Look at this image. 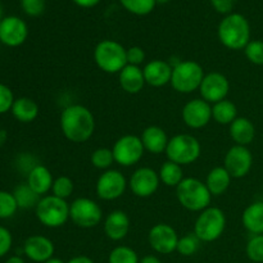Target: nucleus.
Returning a JSON list of instances; mask_svg holds the SVG:
<instances>
[{
    "label": "nucleus",
    "instance_id": "1",
    "mask_svg": "<svg viewBox=\"0 0 263 263\" xmlns=\"http://www.w3.org/2000/svg\"><path fill=\"white\" fill-rule=\"evenodd\" d=\"M62 134L74 144L86 143L95 131V118L91 110L81 104H71L64 108L59 118Z\"/></svg>",
    "mask_w": 263,
    "mask_h": 263
},
{
    "label": "nucleus",
    "instance_id": "2",
    "mask_svg": "<svg viewBox=\"0 0 263 263\" xmlns=\"http://www.w3.org/2000/svg\"><path fill=\"white\" fill-rule=\"evenodd\" d=\"M218 40L230 50L246 49L251 41V25L240 13H230L225 15L218 25Z\"/></svg>",
    "mask_w": 263,
    "mask_h": 263
},
{
    "label": "nucleus",
    "instance_id": "3",
    "mask_svg": "<svg viewBox=\"0 0 263 263\" xmlns=\"http://www.w3.org/2000/svg\"><path fill=\"white\" fill-rule=\"evenodd\" d=\"M176 197L181 207L190 212H202L212 202L205 182L197 177H185L176 187Z\"/></svg>",
    "mask_w": 263,
    "mask_h": 263
},
{
    "label": "nucleus",
    "instance_id": "4",
    "mask_svg": "<svg viewBox=\"0 0 263 263\" xmlns=\"http://www.w3.org/2000/svg\"><path fill=\"white\" fill-rule=\"evenodd\" d=\"M127 49L118 41H99L94 49V61L98 68L109 74L120 73L127 66Z\"/></svg>",
    "mask_w": 263,
    "mask_h": 263
},
{
    "label": "nucleus",
    "instance_id": "5",
    "mask_svg": "<svg viewBox=\"0 0 263 263\" xmlns=\"http://www.w3.org/2000/svg\"><path fill=\"white\" fill-rule=\"evenodd\" d=\"M204 74V69L198 62L180 61L172 69L170 85L180 94H192L195 90H199Z\"/></svg>",
    "mask_w": 263,
    "mask_h": 263
},
{
    "label": "nucleus",
    "instance_id": "6",
    "mask_svg": "<svg viewBox=\"0 0 263 263\" xmlns=\"http://www.w3.org/2000/svg\"><path fill=\"white\" fill-rule=\"evenodd\" d=\"M226 229V215L221 208L210 205L199 212L194 223V234L202 243H212L220 239Z\"/></svg>",
    "mask_w": 263,
    "mask_h": 263
},
{
    "label": "nucleus",
    "instance_id": "7",
    "mask_svg": "<svg viewBox=\"0 0 263 263\" xmlns=\"http://www.w3.org/2000/svg\"><path fill=\"white\" fill-rule=\"evenodd\" d=\"M35 213L41 225L49 229H58L69 220V204L67 200L55 195H44L35 208Z\"/></svg>",
    "mask_w": 263,
    "mask_h": 263
},
{
    "label": "nucleus",
    "instance_id": "8",
    "mask_svg": "<svg viewBox=\"0 0 263 263\" xmlns=\"http://www.w3.org/2000/svg\"><path fill=\"white\" fill-rule=\"evenodd\" d=\"M164 153L168 161L180 166H189L198 161L202 153V145L195 136L189 134H177L168 140Z\"/></svg>",
    "mask_w": 263,
    "mask_h": 263
},
{
    "label": "nucleus",
    "instance_id": "9",
    "mask_svg": "<svg viewBox=\"0 0 263 263\" xmlns=\"http://www.w3.org/2000/svg\"><path fill=\"white\" fill-rule=\"evenodd\" d=\"M69 220L81 229H94L102 222L103 210L90 198H77L69 204Z\"/></svg>",
    "mask_w": 263,
    "mask_h": 263
},
{
    "label": "nucleus",
    "instance_id": "10",
    "mask_svg": "<svg viewBox=\"0 0 263 263\" xmlns=\"http://www.w3.org/2000/svg\"><path fill=\"white\" fill-rule=\"evenodd\" d=\"M112 152L115 157V163L122 167H131L141 161L145 149L141 143L140 136L127 134L116 140Z\"/></svg>",
    "mask_w": 263,
    "mask_h": 263
},
{
    "label": "nucleus",
    "instance_id": "11",
    "mask_svg": "<svg viewBox=\"0 0 263 263\" xmlns=\"http://www.w3.org/2000/svg\"><path fill=\"white\" fill-rule=\"evenodd\" d=\"M128 187V181L125 175L118 170H107L98 177L95 193L98 198L105 202H112L125 194Z\"/></svg>",
    "mask_w": 263,
    "mask_h": 263
},
{
    "label": "nucleus",
    "instance_id": "12",
    "mask_svg": "<svg viewBox=\"0 0 263 263\" xmlns=\"http://www.w3.org/2000/svg\"><path fill=\"white\" fill-rule=\"evenodd\" d=\"M179 238L177 231L168 223H157L148 233L149 246L158 254H171L176 252Z\"/></svg>",
    "mask_w": 263,
    "mask_h": 263
},
{
    "label": "nucleus",
    "instance_id": "13",
    "mask_svg": "<svg viewBox=\"0 0 263 263\" xmlns=\"http://www.w3.org/2000/svg\"><path fill=\"white\" fill-rule=\"evenodd\" d=\"M161 180L156 170L151 167H140L135 170L128 180V187L138 198H149L156 194Z\"/></svg>",
    "mask_w": 263,
    "mask_h": 263
},
{
    "label": "nucleus",
    "instance_id": "14",
    "mask_svg": "<svg viewBox=\"0 0 263 263\" xmlns=\"http://www.w3.org/2000/svg\"><path fill=\"white\" fill-rule=\"evenodd\" d=\"M253 166V156L248 146L233 145L225 154L223 167L233 179L246 177Z\"/></svg>",
    "mask_w": 263,
    "mask_h": 263
},
{
    "label": "nucleus",
    "instance_id": "15",
    "mask_svg": "<svg viewBox=\"0 0 263 263\" xmlns=\"http://www.w3.org/2000/svg\"><path fill=\"white\" fill-rule=\"evenodd\" d=\"M181 117L187 127L193 130H200L212 120V104L205 102L202 98H195L184 105Z\"/></svg>",
    "mask_w": 263,
    "mask_h": 263
},
{
    "label": "nucleus",
    "instance_id": "16",
    "mask_svg": "<svg viewBox=\"0 0 263 263\" xmlns=\"http://www.w3.org/2000/svg\"><path fill=\"white\" fill-rule=\"evenodd\" d=\"M229 91H230V82L228 77L221 72L216 71L205 73L199 86L200 98L210 104H215L226 99Z\"/></svg>",
    "mask_w": 263,
    "mask_h": 263
},
{
    "label": "nucleus",
    "instance_id": "17",
    "mask_svg": "<svg viewBox=\"0 0 263 263\" xmlns=\"http://www.w3.org/2000/svg\"><path fill=\"white\" fill-rule=\"evenodd\" d=\"M28 36L27 25L20 17H10L3 18L0 23V41L4 45L15 48V46L22 45Z\"/></svg>",
    "mask_w": 263,
    "mask_h": 263
},
{
    "label": "nucleus",
    "instance_id": "18",
    "mask_svg": "<svg viewBox=\"0 0 263 263\" xmlns=\"http://www.w3.org/2000/svg\"><path fill=\"white\" fill-rule=\"evenodd\" d=\"M55 247L49 238L44 235H32L26 239L23 253L28 259L36 263H44L54 257Z\"/></svg>",
    "mask_w": 263,
    "mask_h": 263
},
{
    "label": "nucleus",
    "instance_id": "19",
    "mask_svg": "<svg viewBox=\"0 0 263 263\" xmlns=\"http://www.w3.org/2000/svg\"><path fill=\"white\" fill-rule=\"evenodd\" d=\"M174 66L162 59H153L144 66L143 73L146 85L153 87L166 86L171 82Z\"/></svg>",
    "mask_w": 263,
    "mask_h": 263
},
{
    "label": "nucleus",
    "instance_id": "20",
    "mask_svg": "<svg viewBox=\"0 0 263 263\" xmlns=\"http://www.w3.org/2000/svg\"><path fill=\"white\" fill-rule=\"evenodd\" d=\"M130 217L127 213L125 211L116 210L105 217L103 229H104V234L108 239L113 241H120L127 236L128 231H130Z\"/></svg>",
    "mask_w": 263,
    "mask_h": 263
},
{
    "label": "nucleus",
    "instance_id": "21",
    "mask_svg": "<svg viewBox=\"0 0 263 263\" xmlns=\"http://www.w3.org/2000/svg\"><path fill=\"white\" fill-rule=\"evenodd\" d=\"M140 139L145 152H149L152 154L164 153L170 140L166 131L159 126H148L146 128H144Z\"/></svg>",
    "mask_w": 263,
    "mask_h": 263
},
{
    "label": "nucleus",
    "instance_id": "22",
    "mask_svg": "<svg viewBox=\"0 0 263 263\" xmlns=\"http://www.w3.org/2000/svg\"><path fill=\"white\" fill-rule=\"evenodd\" d=\"M118 81H120V86L122 87L123 91L133 95L139 94L146 85L143 68L138 66H131V64H127L118 73Z\"/></svg>",
    "mask_w": 263,
    "mask_h": 263
},
{
    "label": "nucleus",
    "instance_id": "23",
    "mask_svg": "<svg viewBox=\"0 0 263 263\" xmlns=\"http://www.w3.org/2000/svg\"><path fill=\"white\" fill-rule=\"evenodd\" d=\"M54 177L50 170L44 164H37L27 174V184L40 197L48 194L53 187Z\"/></svg>",
    "mask_w": 263,
    "mask_h": 263
},
{
    "label": "nucleus",
    "instance_id": "24",
    "mask_svg": "<svg viewBox=\"0 0 263 263\" xmlns=\"http://www.w3.org/2000/svg\"><path fill=\"white\" fill-rule=\"evenodd\" d=\"M229 133L235 145L248 146L256 138V127L249 118L238 117L230 126Z\"/></svg>",
    "mask_w": 263,
    "mask_h": 263
},
{
    "label": "nucleus",
    "instance_id": "25",
    "mask_svg": "<svg viewBox=\"0 0 263 263\" xmlns=\"http://www.w3.org/2000/svg\"><path fill=\"white\" fill-rule=\"evenodd\" d=\"M231 180H233V177L229 174L228 170L223 166H218L208 172L207 179H205L204 182L212 197H220V195H223L228 192V189L230 187Z\"/></svg>",
    "mask_w": 263,
    "mask_h": 263
},
{
    "label": "nucleus",
    "instance_id": "26",
    "mask_svg": "<svg viewBox=\"0 0 263 263\" xmlns=\"http://www.w3.org/2000/svg\"><path fill=\"white\" fill-rule=\"evenodd\" d=\"M244 229L253 235L263 234V202H254L244 210L241 215Z\"/></svg>",
    "mask_w": 263,
    "mask_h": 263
},
{
    "label": "nucleus",
    "instance_id": "27",
    "mask_svg": "<svg viewBox=\"0 0 263 263\" xmlns=\"http://www.w3.org/2000/svg\"><path fill=\"white\" fill-rule=\"evenodd\" d=\"M10 112L20 122L30 123L37 118L39 105L35 100L30 98H18L13 103Z\"/></svg>",
    "mask_w": 263,
    "mask_h": 263
},
{
    "label": "nucleus",
    "instance_id": "28",
    "mask_svg": "<svg viewBox=\"0 0 263 263\" xmlns=\"http://www.w3.org/2000/svg\"><path fill=\"white\" fill-rule=\"evenodd\" d=\"M238 118V108L231 100L223 99L212 104V120L218 125L230 126Z\"/></svg>",
    "mask_w": 263,
    "mask_h": 263
},
{
    "label": "nucleus",
    "instance_id": "29",
    "mask_svg": "<svg viewBox=\"0 0 263 263\" xmlns=\"http://www.w3.org/2000/svg\"><path fill=\"white\" fill-rule=\"evenodd\" d=\"M159 180L163 185L168 187H175L176 189L179 186L180 182L185 179L184 171H182V166L175 163V162L166 161L161 166L158 171Z\"/></svg>",
    "mask_w": 263,
    "mask_h": 263
},
{
    "label": "nucleus",
    "instance_id": "30",
    "mask_svg": "<svg viewBox=\"0 0 263 263\" xmlns=\"http://www.w3.org/2000/svg\"><path fill=\"white\" fill-rule=\"evenodd\" d=\"M13 195H14L18 208H23V210L36 208V205H37V203L40 202L41 199L40 195L36 194V193L28 186L27 182L17 185L14 192H13Z\"/></svg>",
    "mask_w": 263,
    "mask_h": 263
},
{
    "label": "nucleus",
    "instance_id": "31",
    "mask_svg": "<svg viewBox=\"0 0 263 263\" xmlns=\"http://www.w3.org/2000/svg\"><path fill=\"white\" fill-rule=\"evenodd\" d=\"M138 253L127 246H120L112 249L108 256V263H139Z\"/></svg>",
    "mask_w": 263,
    "mask_h": 263
},
{
    "label": "nucleus",
    "instance_id": "32",
    "mask_svg": "<svg viewBox=\"0 0 263 263\" xmlns=\"http://www.w3.org/2000/svg\"><path fill=\"white\" fill-rule=\"evenodd\" d=\"M91 164L98 170L107 171L110 170L112 164L115 163V157H113L112 149L109 148H98L95 149L90 157Z\"/></svg>",
    "mask_w": 263,
    "mask_h": 263
},
{
    "label": "nucleus",
    "instance_id": "33",
    "mask_svg": "<svg viewBox=\"0 0 263 263\" xmlns=\"http://www.w3.org/2000/svg\"><path fill=\"white\" fill-rule=\"evenodd\" d=\"M120 3L127 12L135 15L149 14L157 5L156 0H120Z\"/></svg>",
    "mask_w": 263,
    "mask_h": 263
},
{
    "label": "nucleus",
    "instance_id": "34",
    "mask_svg": "<svg viewBox=\"0 0 263 263\" xmlns=\"http://www.w3.org/2000/svg\"><path fill=\"white\" fill-rule=\"evenodd\" d=\"M200 243H202V241L198 239V236L195 235L194 233L186 234V235L179 238L176 252L184 257L194 256L198 252V249H199Z\"/></svg>",
    "mask_w": 263,
    "mask_h": 263
},
{
    "label": "nucleus",
    "instance_id": "35",
    "mask_svg": "<svg viewBox=\"0 0 263 263\" xmlns=\"http://www.w3.org/2000/svg\"><path fill=\"white\" fill-rule=\"evenodd\" d=\"M74 189V184L72 181L71 177L68 176H58L57 179H54L53 187H51V193L55 197L61 198V199L67 200L72 195Z\"/></svg>",
    "mask_w": 263,
    "mask_h": 263
},
{
    "label": "nucleus",
    "instance_id": "36",
    "mask_svg": "<svg viewBox=\"0 0 263 263\" xmlns=\"http://www.w3.org/2000/svg\"><path fill=\"white\" fill-rule=\"evenodd\" d=\"M18 210V204L13 193L0 190V218H10Z\"/></svg>",
    "mask_w": 263,
    "mask_h": 263
},
{
    "label": "nucleus",
    "instance_id": "37",
    "mask_svg": "<svg viewBox=\"0 0 263 263\" xmlns=\"http://www.w3.org/2000/svg\"><path fill=\"white\" fill-rule=\"evenodd\" d=\"M246 253L251 261L263 263V234L253 235L249 239L246 247Z\"/></svg>",
    "mask_w": 263,
    "mask_h": 263
},
{
    "label": "nucleus",
    "instance_id": "38",
    "mask_svg": "<svg viewBox=\"0 0 263 263\" xmlns=\"http://www.w3.org/2000/svg\"><path fill=\"white\" fill-rule=\"evenodd\" d=\"M247 59L256 66H263V41L251 40L244 49Z\"/></svg>",
    "mask_w": 263,
    "mask_h": 263
},
{
    "label": "nucleus",
    "instance_id": "39",
    "mask_svg": "<svg viewBox=\"0 0 263 263\" xmlns=\"http://www.w3.org/2000/svg\"><path fill=\"white\" fill-rule=\"evenodd\" d=\"M45 0H21L23 12L30 17H39L45 10Z\"/></svg>",
    "mask_w": 263,
    "mask_h": 263
},
{
    "label": "nucleus",
    "instance_id": "40",
    "mask_svg": "<svg viewBox=\"0 0 263 263\" xmlns=\"http://www.w3.org/2000/svg\"><path fill=\"white\" fill-rule=\"evenodd\" d=\"M14 97L13 92L7 85L0 84V115L7 113L12 109V105L14 103Z\"/></svg>",
    "mask_w": 263,
    "mask_h": 263
},
{
    "label": "nucleus",
    "instance_id": "41",
    "mask_svg": "<svg viewBox=\"0 0 263 263\" xmlns=\"http://www.w3.org/2000/svg\"><path fill=\"white\" fill-rule=\"evenodd\" d=\"M127 64L140 67L145 61V51L140 46H131L127 49Z\"/></svg>",
    "mask_w": 263,
    "mask_h": 263
},
{
    "label": "nucleus",
    "instance_id": "42",
    "mask_svg": "<svg viewBox=\"0 0 263 263\" xmlns=\"http://www.w3.org/2000/svg\"><path fill=\"white\" fill-rule=\"evenodd\" d=\"M13 244L12 234L8 229L0 226V258L8 254Z\"/></svg>",
    "mask_w": 263,
    "mask_h": 263
},
{
    "label": "nucleus",
    "instance_id": "43",
    "mask_svg": "<svg viewBox=\"0 0 263 263\" xmlns=\"http://www.w3.org/2000/svg\"><path fill=\"white\" fill-rule=\"evenodd\" d=\"M213 9L221 14H230L233 13V8L235 5L236 0H210Z\"/></svg>",
    "mask_w": 263,
    "mask_h": 263
},
{
    "label": "nucleus",
    "instance_id": "44",
    "mask_svg": "<svg viewBox=\"0 0 263 263\" xmlns=\"http://www.w3.org/2000/svg\"><path fill=\"white\" fill-rule=\"evenodd\" d=\"M77 7L81 8H94L100 3V0H72Z\"/></svg>",
    "mask_w": 263,
    "mask_h": 263
},
{
    "label": "nucleus",
    "instance_id": "45",
    "mask_svg": "<svg viewBox=\"0 0 263 263\" xmlns=\"http://www.w3.org/2000/svg\"><path fill=\"white\" fill-rule=\"evenodd\" d=\"M66 263H95V262L87 256H76V257H72V258L69 259V261H67Z\"/></svg>",
    "mask_w": 263,
    "mask_h": 263
},
{
    "label": "nucleus",
    "instance_id": "46",
    "mask_svg": "<svg viewBox=\"0 0 263 263\" xmlns=\"http://www.w3.org/2000/svg\"><path fill=\"white\" fill-rule=\"evenodd\" d=\"M139 263H163V262H162L161 258H158L157 256L148 254V256H144L143 258H140V262Z\"/></svg>",
    "mask_w": 263,
    "mask_h": 263
},
{
    "label": "nucleus",
    "instance_id": "47",
    "mask_svg": "<svg viewBox=\"0 0 263 263\" xmlns=\"http://www.w3.org/2000/svg\"><path fill=\"white\" fill-rule=\"evenodd\" d=\"M5 263H26L25 259L20 256H12L5 261Z\"/></svg>",
    "mask_w": 263,
    "mask_h": 263
},
{
    "label": "nucleus",
    "instance_id": "48",
    "mask_svg": "<svg viewBox=\"0 0 263 263\" xmlns=\"http://www.w3.org/2000/svg\"><path fill=\"white\" fill-rule=\"evenodd\" d=\"M44 263H66V262L61 258H57V257H51L50 259H48V261L44 262Z\"/></svg>",
    "mask_w": 263,
    "mask_h": 263
},
{
    "label": "nucleus",
    "instance_id": "49",
    "mask_svg": "<svg viewBox=\"0 0 263 263\" xmlns=\"http://www.w3.org/2000/svg\"><path fill=\"white\" fill-rule=\"evenodd\" d=\"M156 2H157V4H167L170 0H156Z\"/></svg>",
    "mask_w": 263,
    "mask_h": 263
},
{
    "label": "nucleus",
    "instance_id": "50",
    "mask_svg": "<svg viewBox=\"0 0 263 263\" xmlns=\"http://www.w3.org/2000/svg\"><path fill=\"white\" fill-rule=\"evenodd\" d=\"M3 21V9H2V5H0V23Z\"/></svg>",
    "mask_w": 263,
    "mask_h": 263
}]
</instances>
